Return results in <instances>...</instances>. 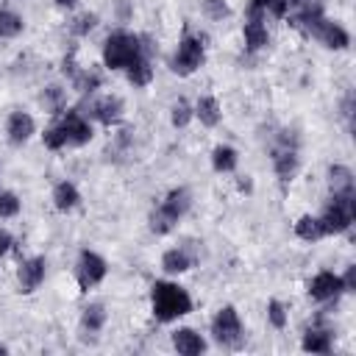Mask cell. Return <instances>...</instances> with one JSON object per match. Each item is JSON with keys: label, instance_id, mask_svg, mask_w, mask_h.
<instances>
[{"label": "cell", "instance_id": "1f68e13d", "mask_svg": "<svg viewBox=\"0 0 356 356\" xmlns=\"http://www.w3.org/2000/svg\"><path fill=\"white\" fill-rule=\"evenodd\" d=\"M44 145L50 147V150H61L64 145H67V136H64V131L56 125V128H47L44 131Z\"/></svg>", "mask_w": 356, "mask_h": 356}, {"label": "cell", "instance_id": "7c38bea8", "mask_svg": "<svg viewBox=\"0 0 356 356\" xmlns=\"http://www.w3.org/2000/svg\"><path fill=\"white\" fill-rule=\"evenodd\" d=\"M6 131H8L11 145H22V142H28V139L33 136L36 125H33V117H31V114H25V111H14V114L8 117Z\"/></svg>", "mask_w": 356, "mask_h": 356}, {"label": "cell", "instance_id": "cb8c5ba5", "mask_svg": "<svg viewBox=\"0 0 356 356\" xmlns=\"http://www.w3.org/2000/svg\"><path fill=\"white\" fill-rule=\"evenodd\" d=\"M150 78H153V67H150V58H147V56L136 58V61L128 67V81H131L134 86H147Z\"/></svg>", "mask_w": 356, "mask_h": 356}, {"label": "cell", "instance_id": "d590c367", "mask_svg": "<svg viewBox=\"0 0 356 356\" xmlns=\"http://www.w3.org/2000/svg\"><path fill=\"white\" fill-rule=\"evenodd\" d=\"M8 248H11V236H8L6 231H0V256L8 253Z\"/></svg>", "mask_w": 356, "mask_h": 356}, {"label": "cell", "instance_id": "d4e9b609", "mask_svg": "<svg viewBox=\"0 0 356 356\" xmlns=\"http://www.w3.org/2000/svg\"><path fill=\"white\" fill-rule=\"evenodd\" d=\"M81 323H83L86 331H100L103 323H106V309H103V303H92V306H86Z\"/></svg>", "mask_w": 356, "mask_h": 356}, {"label": "cell", "instance_id": "8fae6325", "mask_svg": "<svg viewBox=\"0 0 356 356\" xmlns=\"http://www.w3.org/2000/svg\"><path fill=\"white\" fill-rule=\"evenodd\" d=\"M44 259L42 256H33V259H28V261H22L19 264V273H17V278H19V289L22 292H33L42 281H44Z\"/></svg>", "mask_w": 356, "mask_h": 356}, {"label": "cell", "instance_id": "e575fe53", "mask_svg": "<svg viewBox=\"0 0 356 356\" xmlns=\"http://www.w3.org/2000/svg\"><path fill=\"white\" fill-rule=\"evenodd\" d=\"M353 286H356V267H348V273H345V278H342V289L350 292Z\"/></svg>", "mask_w": 356, "mask_h": 356}, {"label": "cell", "instance_id": "ac0fdd59", "mask_svg": "<svg viewBox=\"0 0 356 356\" xmlns=\"http://www.w3.org/2000/svg\"><path fill=\"white\" fill-rule=\"evenodd\" d=\"M303 350L328 353L331 350V331H325V328H309L303 334Z\"/></svg>", "mask_w": 356, "mask_h": 356}, {"label": "cell", "instance_id": "74e56055", "mask_svg": "<svg viewBox=\"0 0 356 356\" xmlns=\"http://www.w3.org/2000/svg\"><path fill=\"white\" fill-rule=\"evenodd\" d=\"M6 350H8V348H6V345H0V353H6Z\"/></svg>", "mask_w": 356, "mask_h": 356}, {"label": "cell", "instance_id": "f1b7e54d", "mask_svg": "<svg viewBox=\"0 0 356 356\" xmlns=\"http://www.w3.org/2000/svg\"><path fill=\"white\" fill-rule=\"evenodd\" d=\"M192 114H195L192 106H189L186 100H178V103L172 106V114H170V117H172V125H175V128H184V125L192 120Z\"/></svg>", "mask_w": 356, "mask_h": 356}, {"label": "cell", "instance_id": "5b68a950", "mask_svg": "<svg viewBox=\"0 0 356 356\" xmlns=\"http://www.w3.org/2000/svg\"><path fill=\"white\" fill-rule=\"evenodd\" d=\"M211 334L222 348H239L245 334H242V320L234 306H222L217 317L211 320Z\"/></svg>", "mask_w": 356, "mask_h": 356}, {"label": "cell", "instance_id": "3957f363", "mask_svg": "<svg viewBox=\"0 0 356 356\" xmlns=\"http://www.w3.org/2000/svg\"><path fill=\"white\" fill-rule=\"evenodd\" d=\"M189 192L186 189H172L164 200H161V206L150 214V231L153 234H167V231H172V225L189 211Z\"/></svg>", "mask_w": 356, "mask_h": 356}, {"label": "cell", "instance_id": "30bf717a", "mask_svg": "<svg viewBox=\"0 0 356 356\" xmlns=\"http://www.w3.org/2000/svg\"><path fill=\"white\" fill-rule=\"evenodd\" d=\"M342 292V278L339 275H334V273H317L314 278H312V284H309V295L314 298V300H331V298H337Z\"/></svg>", "mask_w": 356, "mask_h": 356}, {"label": "cell", "instance_id": "ba28073f", "mask_svg": "<svg viewBox=\"0 0 356 356\" xmlns=\"http://www.w3.org/2000/svg\"><path fill=\"white\" fill-rule=\"evenodd\" d=\"M106 278V261L103 256L92 253V250H83L81 259H78V284L81 289H89L95 284H100Z\"/></svg>", "mask_w": 356, "mask_h": 356}, {"label": "cell", "instance_id": "ffe728a7", "mask_svg": "<svg viewBox=\"0 0 356 356\" xmlns=\"http://www.w3.org/2000/svg\"><path fill=\"white\" fill-rule=\"evenodd\" d=\"M236 161H239V156H236V150L228 147V145H217L214 153H211V164H214L217 172H231V170H236Z\"/></svg>", "mask_w": 356, "mask_h": 356}, {"label": "cell", "instance_id": "4dcf8cb0", "mask_svg": "<svg viewBox=\"0 0 356 356\" xmlns=\"http://www.w3.org/2000/svg\"><path fill=\"white\" fill-rule=\"evenodd\" d=\"M267 317H270V323L275 328H284L286 325V309H284V303L281 300H270L267 303Z\"/></svg>", "mask_w": 356, "mask_h": 356}, {"label": "cell", "instance_id": "4316f807", "mask_svg": "<svg viewBox=\"0 0 356 356\" xmlns=\"http://www.w3.org/2000/svg\"><path fill=\"white\" fill-rule=\"evenodd\" d=\"M72 83H75L78 92H92V89L100 86V75L97 72H89V70H75Z\"/></svg>", "mask_w": 356, "mask_h": 356}, {"label": "cell", "instance_id": "9c48e42d", "mask_svg": "<svg viewBox=\"0 0 356 356\" xmlns=\"http://www.w3.org/2000/svg\"><path fill=\"white\" fill-rule=\"evenodd\" d=\"M58 128L67 136V145H86L92 139V125L78 114V111H67L64 120L58 122Z\"/></svg>", "mask_w": 356, "mask_h": 356}, {"label": "cell", "instance_id": "8992f818", "mask_svg": "<svg viewBox=\"0 0 356 356\" xmlns=\"http://www.w3.org/2000/svg\"><path fill=\"white\" fill-rule=\"evenodd\" d=\"M200 64H203V39H197V36H184L181 44H178V50H175V56H172V61H170L172 72H178V75H192Z\"/></svg>", "mask_w": 356, "mask_h": 356}, {"label": "cell", "instance_id": "603a6c76", "mask_svg": "<svg viewBox=\"0 0 356 356\" xmlns=\"http://www.w3.org/2000/svg\"><path fill=\"white\" fill-rule=\"evenodd\" d=\"M328 184H331V192H353V172L342 164H334L328 170Z\"/></svg>", "mask_w": 356, "mask_h": 356}, {"label": "cell", "instance_id": "83f0119b", "mask_svg": "<svg viewBox=\"0 0 356 356\" xmlns=\"http://www.w3.org/2000/svg\"><path fill=\"white\" fill-rule=\"evenodd\" d=\"M42 100H44V106L50 108V114H58V111L64 108V103H67V100H64V89H61V86H47Z\"/></svg>", "mask_w": 356, "mask_h": 356}, {"label": "cell", "instance_id": "f546056e", "mask_svg": "<svg viewBox=\"0 0 356 356\" xmlns=\"http://www.w3.org/2000/svg\"><path fill=\"white\" fill-rule=\"evenodd\" d=\"M19 214V197L14 192H0V217H17Z\"/></svg>", "mask_w": 356, "mask_h": 356}, {"label": "cell", "instance_id": "5bb4252c", "mask_svg": "<svg viewBox=\"0 0 356 356\" xmlns=\"http://www.w3.org/2000/svg\"><path fill=\"white\" fill-rule=\"evenodd\" d=\"M92 114H95L103 125H111V122H117V120L122 117V100L114 97V95H106V97H100V100L92 106Z\"/></svg>", "mask_w": 356, "mask_h": 356}, {"label": "cell", "instance_id": "d6a6232c", "mask_svg": "<svg viewBox=\"0 0 356 356\" xmlns=\"http://www.w3.org/2000/svg\"><path fill=\"white\" fill-rule=\"evenodd\" d=\"M206 14L211 17V19H222V17H228V3L225 0H206Z\"/></svg>", "mask_w": 356, "mask_h": 356}, {"label": "cell", "instance_id": "9a60e30c", "mask_svg": "<svg viewBox=\"0 0 356 356\" xmlns=\"http://www.w3.org/2000/svg\"><path fill=\"white\" fill-rule=\"evenodd\" d=\"M267 42H270V36H267L264 22L256 19V17H248V22H245V44L250 50H261Z\"/></svg>", "mask_w": 356, "mask_h": 356}, {"label": "cell", "instance_id": "52a82bcc", "mask_svg": "<svg viewBox=\"0 0 356 356\" xmlns=\"http://www.w3.org/2000/svg\"><path fill=\"white\" fill-rule=\"evenodd\" d=\"M273 167H275V175H278L284 184L292 181L295 172H298V147H295V142H289L286 131L281 134V142H278L275 150H273Z\"/></svg>", "mask_w": 356, "mask_h": 356}, {"label": "cell", "instance_id": "7a4b0ae2", "mask_svg": "<svg viewBox=\"0 0 356 356\" xmlns=\"http://www.w3.org/2000/svg\"><path fill=\"white\" fill-rule=\"evenodd\" d=\"M142 56H147L142 39L128 31H114L103 44V64L111 70H128Z\"/></svg>", "mask_w": 356, "mask_h": 356}, {"label": "cell", "instance_id": "7402d4cb", "mask_svg": "<svg viewBox=\"0 0 356 356\" xmlns=\"http://www.w3.org/2000/svg\"><path fill=\"white\" fill-rule=\"evenodd\" d=\"M161 267H164L167 273H186V270L192 267V259H189L186 250L172 248V250H167V253L161 256Z\"/></svg>", "mask_w": 356, "mask_h": 356}, {"label": "cell", "instance_id": "836d02e7", "mask_svg": "<svg viewBox=\"0 0 356 356\" xmlns=\"http://www.w3.org/2000/svg\"><path fill=\"white\" fill-rule=\"evenodd\" d=\"M95 25H97V17H95V14H81V17L75 19L72 31H75L78 36H83V33H89V31H92Z\"/></svg>", "mask_w": 356, "mask_h": 356}, {"label": "cell", "instance_id": "2e32d148", "mask_svg": "<svg viewBox=\"0 0 356 356\" xmlns=\"http://www.w3.org/2000/svg\"><path fill=\"white\" fill-rule=\"evenodd\" d=\"M78 200H81V195H78V189H75L70 181L56 184V189H53V203H56L58 211H70V209H75Z\"/></svg>", "mask_w": 356, "mask_h": 356}, {"label": "cell", "instance_id": "484cf974", "mask_svg": "<svg viewBox=\"0 0 356 356\" xmlns=\"http://www.w3.org/2000/svg\"><path fill=\"white\" fill-rule=\"evenodd\" d=\"M22 31V17L14 14V11H0V39H11Z\"/></svg>", "mask_w": 356, "mask_h": 356}, {"label": "cell", "instance_id": "4fadbf2b", "mask_svg": "<svg viewBox=\"0 0 356 356\" xmlns=\"http://www.w3.org/2000/svg\"><path fill=\"white\" fill-rule=\"evenodd\" d=\"M172 345H175V350H178V353H184V356H197V353H203V350H206L203 337H200V334H195L192 328H178V331L172 334Z\"/></svg>", "mask_w": 356, "mask_h": 356}, {"label": "cell", "instance_id": "d6986e66", "mask_svg": "<svg viewBox=\"0 0 356 356\" xmlns=\"http://www.w3.org/2000/svg\"><path fill=\"white\" fill-rule=\"evenodd\" d=\"M195 114H197V117H200V122H203V125H209V128H214V125L220 122V117H222L217 97H200V100H197V106H195Z\"/></svg>", "mask_w": 356, "mask_h": 356}, {"label": "cell", "instance_id": "44dd1931", "mask_svg": "<svg viewBox=\"0 0 356 356\" xmlns=\"http://www.w3.org/2000/svg\"><path fill=\"white\" fill-rule=\"evenodd\" d=\"M295 234L300 236V239H306V242H314V239H320V236H325V228H323V222H320V217H300L298 222H295Z\"/></svg>", "mask_w": 356, "mask_h": 356}, {"label": "cell", "instance_id": "8d00e7d4", "mask_svg": "<svg viewBox=\"0 0 356 356\" xmlns=\"http://www.w3.org/2000/svg\"><path fill=\"white\" fill-rule=\"evenodd\" d=\"M56 3H58V6H61V8H72V6H75V3H78V0H56Z\"/></svg>", "mask_w": 356, "mask_h": 356}, {"label": "cell", "instance_id": "277c9868", "mask_svg": "<svg viewBox=\"0 0 356 356\" xmlns=\"http://www.w3.org/2000/svg\"><path fill=\"white\" fill-rule=\"evenodd\" d=\"M353 217H356V197H353V192H334L331 203L325 206V211L320 217V222H323L325 234H342V231L350 228Z\"/></svg>", "mask_w": 356, "mask_h": 356}, {"label": "cell", "instance_id": "6da1fadb", "mask_svg": "<svg viewBox=\"0 0 356 356\" xmlns=\"http://www.w3.org/2000/svg\"><path fill=\"white\" fill-rule=\"evenodd\" d=\"M150 303H153V317L161 323H170L175 317H184L192 312V298L186 295L184 286L170 284V281H156L153 292H150Z\"/></svg>", "mask_w": 356, "mask_h": 356}, {"label": "cell", "instance_id": "e0dca14e", "mask_svg": "<svg viewBox=\"0 0 356 356\" xmlns=\"http://www.w3.org/2000/svg\"><path fill=\"white\" fill-rule=\"evenodd\" d=\"M289 8L286 0H250L248 6V17H256V19H264V14L270 11L273 17H284Z\"/></svg>", "mask_w": 356, "mask_h": 356}]
</instances>
